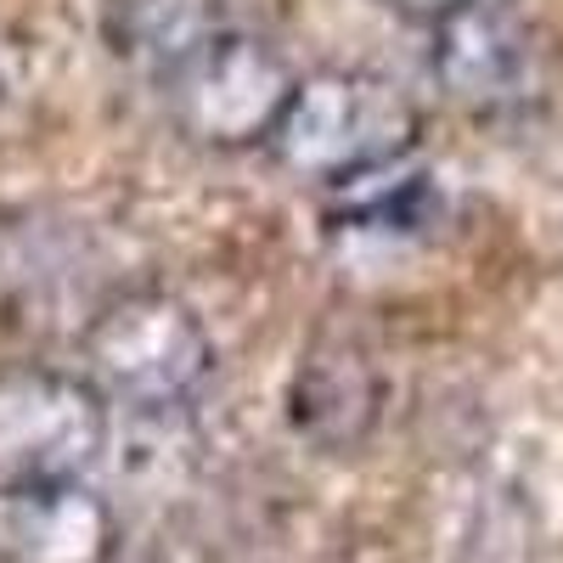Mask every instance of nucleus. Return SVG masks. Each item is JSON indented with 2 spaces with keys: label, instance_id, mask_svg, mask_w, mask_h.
I'll list each match as a JSON object with an SVG mask.
<instances>
[{
  "label": "nucleus",
  "instance_id": "2",
  "mask_svg": "<svg viewBox=\"0 0 563 563\" xmlns=\"http://www.w3.org/2000/svg\"><path fill=\"white\" fill-rule=\"evenodd\" d=\"M79 350L85 378L108 400H124L135 411L186 406L214 372V339L203 316L164 288H135L108 299L90 316Z\"/></svg>",
  "mask_w": 563,
  "mask_h": 563
},
{
  "label": "nucleus",
  "instance_id": "5",
  "mask_svg": "<svg viewBox=\"0 0 563 563\" xmlns=\"http://www.w3.org/2000/svg\"><path fill=\"white\" fill-rule=\"evenodd\" d=\"M434 74L451 102L501 113L525 102L536 85V29L507 0H474L456 18L434 23Z\"/></svg>",
  "mask_w": 563,
  "mask_h": 563
},
{
  "label": "nucleus",
  "instance_id": "7",
  "mask_svg": "<svg viewBox=\"0 0 563 563\" xmlns=\"http://www.w3.org/2000/svg\"><path fill=\"white\" fill-rule=\"evenodd\" d=\"M384 406V378L366 361L361 344L350 339H316L299 366H294V389H288V417L294 429L321 445V451H355Z\"/></svg>",
  "mask_w": 563,
  "mask_h": 563
},
{
  "label": "nucleus",
  "instance_id": "6",
  "mask_svg": "<svg viewBox=\"0 0 563 563\" xmlns=\"http://www.w3.org/2000/svg\"><path fill=\"white\" fill-rule=\"evenodd\" d=\"M119 519L85 479L0 490V563H113Z\"/></svg>",
  "mask_w": 563,
  "mask_h": 563
},
{
  "label": "nucleus",
  "instance_id": "4",
  "mask_svg": "<svg viewBox=\"0 0 563 563\" xmlns=\"http://www.w3.org/2000/svg\"><path fill=\"white\" fill-rule=\"evenodd\" d=\"M108 445V395L85 372L7 366L0 372V490L85 479Z\"/></svg>",
  "mask_w": 563,
  "mask_h": 563
},
{
  "label": "nucleus",
  "instance_id": "3",
  "mask_svg": "<svg viewBox=\"0 0 563 563\" xmlns=\"http://www.w3.org/2000/svg\"><path fill=\"white\" fill-rule=\"evenodd\" d=\"M169 119L203 141V147H271L276 119L294 102V63L276 45L243 23H225L198 40L175 68L158 74Z\"/></svg>",
  "mask_w": 563,
  "mask_h": 563
},
{
  "label": "nucleus",
  "instance_id": "8",
  "mask_svg": "<svg viewBox=\"0 0 563 563\" xmlns=\"http://www.w3.org/2000/svg\"><path fill=\"white\" fill-rule=\"evenodd\" d=\"M108 40L113 52L141 63L153 79L175 68L198 40L225 29L231 18L220 12V0H108Z\"/></svg>",
  "mask_w": 563,
  "mask_h": 563
},
{
  "label": "nucleus",
  "instance_id": "9",
  "mask_svg": "<svg viewBox=\"0 0 563 563\" xmlns=\"http://www.w3.org/2000/svg\"><path fill=\"white\" fill-rule=\"evenodd\" d=\"M378 7H389L395 18H411V23H445L462 7H474V0H378Z\"/></svg>",
  "mask_w": 563,
  "mask_h": 563
},
{
  "label": "nucleus",
  "instance_id": "1",
  "mask_svg": "<svg viewBox=\"0 0 563 563\" xmlns=\"http://www.w3.org/2000/svg\"><path fill=\"white\" fill-rule=\"evenodd\" d=\"M422 119L406 90L372 68H316L299 74L288 113L271 130L282 169L321 186H355L411 153Z\"/></svg>",
  "mask_w": 563,
  "mask_h": 563
}]
</instances>
